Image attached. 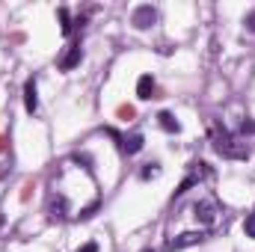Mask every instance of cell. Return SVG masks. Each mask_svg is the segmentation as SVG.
<instances>
[{
	"label": "cell",
	"mask_w": 255,
	"mask_h": 252,
	"mask_svg": "<svg viewBox=\"0 0 255 252\" xmlns=\"http://www.w3.org/2000/svg\"><path fill=\"white\" fill-rule=\"evenodd\" d=\"M244 24H247V30H250V33H255V12L247 15V21H244Z\"/></svg>",
	"instance_id": "obj_12"
},
{
	"label": "cell",
	"mask_w": 255,
	"mask_h": 252,
	"mask_svg": "<svg viewBox=\"0 0 255 252\" xmlns=\"http://www.w3.org/2000/svg\"><path fill=\"white\" fill-rule=\"evenodd\" d=\"M214 217H217V208H214V202H199V205H196V220H199V223L211 226V223H214Z\"/></svg>",
	"instance_id": "obj_4"
},
{
	"label": "cell",
	"mask_w": 255,
	"mask_h": 252,
	"mask_svg": "<svg viewBox=\"0 0 255 252\" xmlns=\"http://www.w3.org/2000/svg\"><path fill=\"white\" fill-rule=\"evenodd\" d=\"M77 63H80V45H71V51L65 54V60H63V68L68 71V68H74Z\"/></svg>",
	"instance_id": "obj_9"
},
{
	"label": "cell",
	"mask_w": 255,
	"mask_h": 252,
	"mask_svg": "<svg viewBox=\"0 0 255 252\" xmlns=\"http://www.w3.org/2000/svg\"><path fill=\"white\" fill-rule=\"evenodd\" d=\"M24 104H27V113H36V107H39V98H36V80H27V83H24Z\"/></svg>",
	"instance_id": "obj_6"
},
{
	"label": "cell",
	"mask_w": 255,
	"mask_h": 252,
	"mask_svg": "<svg viewBox=\"0 0 255 252\" xmlns=\"http://www.w3.org/2000/svg\"><path fill=\"white\" fill-rule=\"evenodd\" d=\"M244 232H247V238H255V214H250V217H247Z\"/></svg>",
	"instance_id": "obj_11"
},
{
	"label": "cell",
	"mask_w": 255,
	"mask_h": 252,
	"mask_svg": "<svg viewBox=\"0 0 255 252\" xmlns=\"http://www.w3.org/2000/svg\"><path fill=\"white\" fill-rule=\"evenodd\" d=\"M60 27H63L65 36L71 33V18H68V9H60Z\"/></svg>",
	"instance_id": "obj_10"
},
{
	"label": "cell",
	"mask_w": 255,
	"mask_h": 252,
	"mask_svg": "<svg viewBox=\"0 0 255 252\" xmlns=\"http://www.w3.org/2000/svg\"><path fill=\"white\" fill-rule=\"evenodd\" d=\"M136 95H139L142 101H148V98L154 95V77H151V74H142V77L136 80Z\"/></svg>",
	"instance_id": "obj_5"
},
{
	"label": "cell",
	"mask_w": 255,
	"mask_h": 252,
	"mask_svg": "<svg viewBox=\"0 0 255 252\" xmlns=\"http://www.w3.org/2000/svg\"><path fill=\"white\" fill-rule=\"evenodd\" d=\"M122 148H125L128 154H136V151L142 148V136H139V133H133V136H125V142H122Z\"/></svg>",
	"instance_id": "obj_7"
},
{
	"label": "cell",
	"mask_w": 255,
	"mask_h": 252,
	"mask_svg": "<svg viewBox=\"0 0 255 252\" xmlns=\"http://www.w3.org/2000/svg\"><path fill=\"white\" fill-rule=\"evenodd\" d=\"M154 18H157V12H154L151 6H136V12H133V27L148 30V27L154 24Z\"/></svg>",
	"instance_id": "obj_3"
},
{
	"label": "cell",
	"mask_w": 255,
	"mask_h": 252,
	"mask_svg": "<svg viewBox=\"0 0 255 252\" xmlns=\"http://www.w3.org/2000/svg\"><path fill=\"white\" fill-rule=\"evenodd\" d=\"M244 133H255V125H253V122H244Z\"/></svg>",
	"instance_id": "obj_14"
},
{
	"label": "cell",
	"mask_w": 255,
	"mask_h": 252,
	"mask_svg": "<svg viewBox=\"0 0 255 252\" xmlns=\"http://www.w3.org/2000/svg\"><path fill=\"white\" fill-rule=\"evenodd\" d=\"M202 241H205V232H187V235H181V238L169 241V244H166V252L187 250V247H193V244H202Z\"/></svg>",
	"instance_id": "obj_2"
},
{
	"label": "cell",
	"mask_w": 255,
	"mask_h": 252,
	"mask_svg": "<svg viewBox=\"0 0 255 252\" xmlns=\"http://www.w3.org/2000/svg\"><path fill=\"white\" fill-rule=\"evenodd\" d=\"M211 139H214V148H217L223 157H232V160H247V157H250V145H247V142H238L226 127L211 125Z\"/></svg>",
	"instance_id": "obj_1"
},
{
	"label": "cell",
	"mask_w": 255,
	"mask_h": 252,
	"mask_svg": "<svg viewBox=\"0 0 255 252\" xmlns=\"http://www.w3.org/2000/svg\"><path fill=\"white\" fill-rule=\"evenodd\" d=\"M157 122H160V127H163V130L178 133V122H175V116H172V113H160V116H157Z\"/></svg>",
	"instance_id": "obj_8"
},
{
	"label": "cell",
	"mask_w": 255,
	"mask_h": 252,
	"mask_svg": "<svg viewBox=\"0 0 255 252\" xmlns=\"http://www.w3.org/2000/svg\"><path fill=\"white\" fill-rule=\"evenodd\" d=\"M77 252H98V244H83Z\"/></svg>",
	"instance_id": "obj_13"
}]
</instances>
